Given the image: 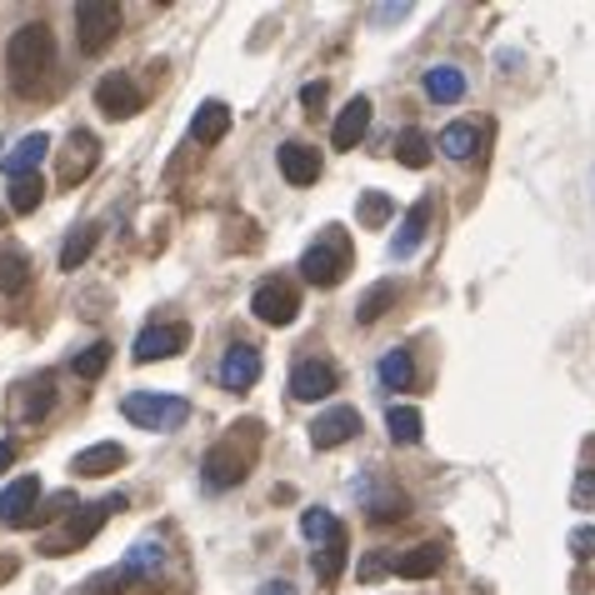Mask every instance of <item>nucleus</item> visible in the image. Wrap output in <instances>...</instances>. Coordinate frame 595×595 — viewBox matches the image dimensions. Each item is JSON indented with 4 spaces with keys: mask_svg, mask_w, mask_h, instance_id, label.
<instances>
[{
    "mask_svg": "<svg viewBox=\"0 0 595 595\" xmlns=\"http://www.w3.org/2000/svg\"><path fill=\"white\" fill-rule=\"evenodd\" d=\"M50 60H56V36H50V25L46 21H31L21 25L11 36V46H5V66H11L15 85H31V75H46L50 71Z\"/></svg>",
    "mask_w": 595,
    "mask_h": 595,
    "instance_id": "1",
    "label": "nucleus"
},
{
    "mask_svg": "<svg viewBox=\"0 0 595 595\" xmlns=\"http://www.w3.org/2000/svg\"><path fill=\"white\" fill-rule=\"evenodd\" d=\"M116 511H126V496H106V500H96V505H85L81 515H71V521L60 525L56 536L40 540V556H66V550L91 546V540H96V531H100V525H106Z\"/></svg>",
    "mask_w": 595,
    "mask_h": 595,
    "instance_id": "2",
    "label": "nucleus"
},
{
    "mask_svg": "<svg viewBox=\"0 0 595 595\" xmlns=\"http://www.w3.org/2000/svg\"><path fill=\"white\" fill-rule=\"evenodd\" d=\"M350 271V240L346 230L325 226V236L300 255V275H306L310 286H341V275Z\"/></svg>",
    "mask_w": 595,
    "mask_h": 595,
    "instance_id": "3",
    "label": "nucleus"
},
{
    "mask_svg": "<svg viewBox=\"0 0 595 595\" xmlns=\"http://www.w3.org/2000/svg\"><path fill=\"white\" fill-rule=\"evenodd\" d=\"M126 420H135L141 430H180L191 420V401L180 395H155V391H131L126 395Z\"/></svg>",
    "mask_w": 595,
    "mask_h": 595,
    "instance_id": "4",
    "label": "nucleus"
},
{
    "mask_svg": "<svg viewBox=\"0 0 595 595\" xmlns=\"http://www.w3.org/2000/svg\"><path fill=\"white\" fill-rule=\"evenodd\" d=\"M116 36H120V5H110V0H81L75 5V40H81L85 56H100Z\"/></svg>",
    "mask_w": 595,
    "mask_h": 595,
    "instance_id": "5",
    "label": "nucleus"
},
{
    "mask_svg": "<svg viewBox=\"0 0 595 595\" xmlns=\"http://www.w3.org/2000/svg\"><path fill=\"white\" fill-rule=\"evenodd\" d=\"M191 346V325H180V321H170V325H145L141 335H135V366H151V360H170V356H180V350Z\"/></svg>",
    "mask_w": 595,
    "mask_h": 595,
    "instance_id": "6",
    "label": "nucleus"
},
{
    "mask_svg": "<svg viewBox=\"0 0 595 595\" xmlns=\"http://www.w3.org/2000/svg\"><path fill=\"white\" fill-rule=\"evenodd\" d=\"M250 310H255L261 325H290L300 316V296L290 281H265V286H255V296H250Z\"/></svg>",
    "mask_w": 595,
    "mask_h": 595,
    "instance_id": "7",
    "label": "nucleus"
},
{
    "mask_svg": "<svg viewBox=\"0 0 595 595\" xmlns=\"http://www.w3.org/2000/svg\"><path fill=\"white\" fill-rule=\"evenodd\" d=\"M96 106H100V116H110V120H131V116H141L145 100H141V85L126 71H116L96 85Z\"/></svg>",
    "mask_w": 595,
    "mask_h": 595,
    "instance_id": "8",
    "label": "nucleus"
},
{
    "mask_svg": "<svg viewBox=\"0 0 595 595\" xmlns=\"http://www.w3.org/2000/svg\"><path fill=\"white\" fill-rule=\"evenodd\" d=\"M350 436H360L356 405H331V410L316 416V426H310V445H316V451H335V445H346Z\"/></svg>",
    "mask_w": 595,
    "mask_h": 595,
    "instance_id": "9",
    "label": "nucleus"
},
{
    "mask_svg": "<svg viewBox=\"0 0 595 595\" xmlns=\"http://www.w3.org/2000/svg\"><path fill=\"white\" fill-rule=\"evenodd\" d=\"M100 160V141L91 131H71L66 135V151H60V186H81Z\"/></svg>",
    "mask_w": 595,
    "mask_h": 595,
    "instance_id": "10",
    "label": "nucleus"
},
{
    "mask_svg": "<svg viewBox=\"0 0 595 595\" xmlns=\"http://www.w3.org/2000/svg\"><path fill=\"white\" fill-rule=\"evenodd\" d=\"M201 480L205 490H230L246 480V455H236V445H211L201 461Z\"/></svg>",
    "mask_w": 595,
    "mask_h": 595,
    "instance_id": "11",
    "label": "nucleus"
},
{
    "mask_svg": "<svg viewBox=\"0 0 595 595\" xmlns=\"http://www.w3.org/2000/svg\"><path fill=\"white\" fill-rule=\"evenodd\" d=\"M36 505H40V480L36 476H21V480H11V486L0 490V521L5 525H31V515H36Z\"/></svg>",
    "mask_w": 595,
    "mask_h": 595,
    "instance_id": "12",
    "label": "nucleus"
},
{
    "mask_svg": "<svg viewBox=\"0 0 595 595\" xmlns=\"http://www.w3.org/2000/svg\"><path fill=\"white\" fill-rule=\"evenodd\" d=\"M46 155H50V135L46 131H31V135H21V141H15V151L0 155V170H5L11 180H31V170H36Z\"/></svg>",
    "mask_w": 595,
    "mask_h": 595,
    "instance_id": "13",
    "label": "nucleus"
},
{
    "mask_svg": "<svg viewBox=\"0 0 595 595\" xmlns=\"http://www.w3.org/2000/svg\"><path fill=\"white\" fill-rule=\"evenodd\" d=\"M255 381H261V356H255V346H230L226 356H221V385H226V391H250Z\"/></svg>",
    "mask_w": 595,
    "mask_h": 595,
    "instance_id": "14",
    "label": "nucleus"
},
{
    "mask_svg": "<svg viewBox=\"0 0 595 595\" xmlns=\"http://www.w3.org/2000/svg\"><path fill=\"white\" fill-rule=\"evenodd\" d=\"M430 215H436V205H430V195L426 201H416L410 211H405V221H401V236L391 240V255L395 261H410L420 250V240H426V230H430Z\"/></svg>",
    "mask_w": 595,
    "mask_h": 595,
    "instance_id": "15",
    "label": "nucleus"
},
{
    "mask_svg": "<svg viewBox=\"0 0 595 595\" xmlns=\"http://www.w3.org/2000/svg\"><path fill=\"white\" fill-rule=\"evenodd\" d=\"M366 131H370V96L346 100V110L335 116V131H331L335 151H356V145L366 141Z\"/></svg>",
    "mask_w": 595,
    "mask_h": 595,
    "instance_id": "16",
    "label": "nucleus"
},
{
    "mask_svg": "<svg viewBox=\"0 0 595 595\" xmlns=\"http://www.w3.org/2000/svg\"><path fill=\"white\" fill-rule=\"evenodd\" d=\"M275 160H281V176H286L290 186H316V180H321V155L300 141H286L275 151Z\"/></svg>",
    "mask_w": 595,
    "mask_h": 595,
    "instance_id": "17",
    "label": "nucleus"
},
{
    "mask_svg": "<svg viewBox=\"0 0 595 595\" xmlns=\"http://www.w3.org/2000/svg\"><path fill=\"white\" fill-rule=\"evenodd\" d=\"M331 391H335V370L325 366V360H300V366L290 370V395H296V401H325Z\"/></svg>",
    "mask_w": 595,
    "mask_h": 595,
    "instance_id": "18",
    "label": "nucleus"
},
{
    "mask_svg": "<svg viewBox=\"0 0 595 595\" xmlns=\"http://www.w3.org/2000/svg\"><path fill=\"white\" fill-rule=\"evenodd\" d=\"M160 566H166V550H160V540H135L131 550H126V560H120V575L131 585H145L160 575Z\"/></svg>",
    "mask_w": 595,
    "mask_h": 595,
    "instance_id": "19",
    "label": "nucleus"
},
{
    "mask_svg": "<svg viewBox=\"0 0 595 595\" xmlns=\"http://www.w3.org/2000/svg\"><path fill=\"white\" fill-rule=\"evenodd\" d=\"M126 465V445L116 441H100V445H85L81 455H75V476H110V471H120Z\"/></svg>",
    "mask_w": 595,
    "mask_h": 595,
    "instance_id": "20",
    "label": "nucleus"
},
{
    "mask_svg": "<svg viewBox=\"0 0 595 595\" xmlns=\"http://www.w3.org/2000/svg\"><path fill=\"white\" fill-rule=\"evenodd\" d=\"M226 131H230V110L221 106V100H205V106L195 110V120H191L195 145H221L226 141Z\"/></svg>",
    "mask_w": 595,
    "mask_h": 595,
    "instance_id": "21",
    "label": "nucleus"
},
{
    "mask_svg": "<svg viewBox=\"0 0 595 595\" xmlns=\"http://www.w3.org/2000/svg\"><path fill=\"white\" fill-rule=\"evenodd\" d=\"M441 560H445L441 546H430L426 540V546H410L401 560H395V575H405V581H426V575L441 571Z\"/></svg>",
    "mask_w": 595,
    "mask_h": 595,
    "instance_id": "22",
    "label": "nucleus"
},
{
    "mask_svg": "<svg viewBox=\"0 0 595 595\" xmlns=\"http://www.w3.org/2000/svg\"><path fill=\"white\" fill-rule=\"evenodd\" d=\"M385 430H391L395 445H416L420 430H426V420H420L416 405H391V410H385Z\"/></svg>",
    "mask_w": 595,
    "mask_h": 595,
    "instance_id": "23",
    "label": "nucleus"
},
{
    "mask_svg": "<svg viewBox=\"0 0 595 595\" xmlns=\"http://www.w3.org/2000/svg\"><path fill=\"white\" fill-rule=\"evenodd\" d=\"M426 96L441 100V106H455L465 96V75L455 66H436V71H426Z\"/></svg>",
    "mask_w": 595,
    "mask_h": 595,
    "instance_id": "24",
    "label": "nucleus"
},
{
    "mask_svg": "<svg viewBox=\"0 0 595 595\" xmlns=\"http://www.w3.org/2000/svg\"><path fill=\"white\" fill-rule=\"evenodd\" d=\"M381 385L385 391H410V385H416V360H410V350H385L381 356Z\"/></svg>",
    "mask_w": 595,
    "mask_h": 595,
    "instance_id": "25",
    "label": "nucleus"
},
{
    "mask_svg": "<svg viewBox=\"0 0 595 595\" xmlns=\"http://www.w3.org/2000/svg\"><path fill=\"white\" fill-rule=\"evenodd\" d=\"M25 286H31V261L21 250H0V290L5 296H25Z\"/></svg>",
    "mask_w": 595,
    "mask_h": 595,
    "instance_id": "26",
    "label": "nucleus"
},
{
    "mask_svg": "<svg viewBox=\"0 0 595 595\" xmlns=\"http://www.w3.org/2000/svg\"><path fill=\"white\" fill-rule=\"evenodd\" d=\"M395 306V281H381V286H370L366 296H360V306H356V321L360 325H376L385 316V310Z\"/></svg>",
    "mask_w": 595,
    "mask_h": 595,
    "instance_id": "27",
    "label": "nucleus"
},
{
    "mask_svg": "<svg viewBox=\"0 0 595 595\" xmlns=\"http://www.w3.org/2000/svg\"><path fill=\"white\" fill-rule=\"evenodd\" d=\"M391 151H395V160H401V166L420 170V166L430 160V135H426V131H401Z\"/></svg>",
    "mask_w": 595,
    "mask_h": 595,
    "instance_id": "28",
    "label": "nucleus"
},
{
    "mask_svg": "<svg viewBox=\"0 0 595 595\" xmlns=\"http://www.w3.org/2000/svg\"><path fill=\"white\" fill-rule=\"evenodd\" d=\"M100 230L96 226H81L71 240H66V250H60V271H81L85 261H91V250H96Z\"/></svg>",
    "mask_w": 595,
    "mask_h": 595,
    "instance_id": "29",
    "label": "nucleus"
},
{
    "mask_svg": "<svg viewBox=\"0 0 595 595\" xmlns=\"http://www.w3.org/2000/svg\"><path fill=\"white\" fill-rule=\"evenodd\" d=\"M441 151L451 155V160H471V155H476V126H465V120L445 126V131H441Z\"/></svg>",
    "mask_w": 595,
    "mask_h": 595,
    "instance_id": "30",
    "label": "nucleus"
},
{
    "mask_svg": "<svg viewBox=\"0 0 595 595\" xmlns=\"http://www.w3.org/2000/svg\"><path fill=\"white\" fill-rule=\"evenodd\" d=\"M391 211H395V205H391V195H385V191H366V195H360V205H356V221L366 230H381L385 221H391Z\"/></svg>",
    "mask_w": 595,
    "mask_h": 595,
    "instance_id": "31",
    "label": "nucleus"
},
{
    "mask_svg": "<svg viewBox=\"0 0 595 595\" xmlns=\"http://www.w3.org/2000/svg\"><path fill=\"white\" fill-rule=\"evenodd\" d=\"M50 401H56V381L50 376H36V381L25 385V405H21V420H40L50 410Z\"/></svg>",
    "mask_w": 595,
    "mask_h": 595,
    "instance_id": "32",
    "label": "nucleus"
},
{
    "mask_svg": "<svg viewBox=\"0 0 595 595\" xmlns=\"http://www.w3.org/2000/svg\"><path fill=\"white\" fill-rule=\"evenodd\" d=\"M300 531H306L316 546H331V540L346 536V531H341V521H335L331 511H306V515H300Z\"/></svg>",
    "mask_w": 595,
    "mask_h": 595,
    "instance_id": "33",
    "label": "nucleus"
},
{
    "mask_svg": "<svg viewBox=\"0 0 595 595\" xmlns=\"http://www.w3.org/2000/svg\"><path fill=\"white\" fill-rule=\"evenodd\" d=\"M310 566H316V575H321V581H335V575L346 571V536L331 540V546H316Z\"/></svg>",
    "mask_w": 595,
    "mask_h": 595,
    "instance_id": "34",
    "label": "nucleus"
},
{
    "mask_svg": "<svg viewBox=\"0 0 595 595\" xmlns=\"http://www.w3.org/2000/svg\"><path fill=\"white\" fill-rule=\"evenodd\" d=\"M106 366H110V346H85V350H75V356H71V370L81 376V381L106 376Z\"/></svg>",
    "mask_w": 595,
    "mask_h": 595,
    "instance_id": "35",
    "label": "nucleus"
},
{
    "mask_svg": "<svg viewBox=\"0 0 595 595\" xmlns=\"http://www.w3.org/2000/svg\"><path fill=\"white\" fill-rule=\"evenodd\" d=\"M40 201H46V186H40L36 176H31V180H15V186H11V211H15V215H31Z\"/></svg>",
    "mask_w": 595,
    "mask_h": 595,
    "instance_id": "36",
    "label": "nucleus"
},
{
    "mask_svg": "<svg viewBox=\"0 0 595 595\" xmlns=\"http://www.w3.org/2000/svg\"><path fill=\"white\" fill-rule=\"evenodd\" d=\"M366 511H370V521H401L405 515V496L401 490H385V496H366Z\"/></svg>",
    "mask_w": 595,
    "mask_h": 595,
    "instance_id": "37",
    "label": "nucleus"
},
{
    "mask_svg": "<svg viewBox=\"0 0 595 595\" xmlns=\"http://www.w3.org/2000/svg\"><path fill=\"white\" fill-rule=\"evenodd\" d=\"M126 575H120V566L116 571H100V575H91V581H85V595H126Z\"/></svg>",
    "mask_w": 595,
    "mask_h": 595,
    "instance_id": "38",
    "label": "nucleus"
},
{
    "mask_svg": "<svg viewBox=\"0 0 595 595\" xmlns=\"http://www.w3.org/2000/svg\"><path fill=\"white\" fill-rule=\"evenodd\" d=\"M571 556L575 560H595V525H575L571 531Z\"/></svg>",
    "mask_w": 595,
    "mask_h": 595,
    "instance_id": "39",
    "label": "nucleus"
},
{
    "mask_svg": "<svg viewBox=\"0 0 595 595\" xmlns=\"http://www.w3.org/2000/svg\"><path fill=\"white\" fill-rule=\"evenodd\" d=\"M71 505H75V496H71V490H66V496H50L46 505H36V515H31V525H40V521H56V515H60V511H71Z\"/></svg>",
    "mask_w": 595,
    "mask_h": 595,
    "instance_id": "40",
    "label": "nucleus"
},
{
    "mask_svg": "<svg viewBox=\"0 0 595 595\" xmlns=\"http://www.w3.org/2000/svg\"><path fill=\"white\" fill-rule=\"evenodd\" d=\"M385 571H395L391 556H366V560H360V581H381Z\"/></svg>",
    "mask_w": 595,
    "mask_h": 595,
    "instance_id": "41",
    "label": "nucleus"
},
{
    "mask_svg": "<svg viewBox=\"0 0 595 595\" xmlns=\"http://www.w3.org/2000/svg\"><path fill=\"white\" fill-rule=\"evenodd\" d=\"M300 106H306V110H310V116H316V110H321V106H325V81H310V85H306V91H300Z\"/></svg>",
    "mask_w": 595,
    "mask_h": 595,
    "instance_id": "42",
    "label": "nucleus"
},
{
    "mask_svg": "<svg viewBox=\"0 0 595 595\" xmlns=\"http://www.w3.org/2000/svg\"><path fill=\"white\" fill-rule=\"evenodd\" d=\"M376 21H401V15H410V5H376Z\"/></svg>",
    "mask_w": 595,
    "mask_h": 595,
    "instance_id": "43",
    "label": "nucleus"
},
{
    "mask_svg": "<svg viewBox=\"0 0 595 595\" xmlns=\"http://www.w3.org/2000/svg\"><path fill=\"white\" fill-rule=\"evenodd\" d=\"M595 496V471H585V476H581V486H575V500H581V505H585V500H591Z\"/></svg>",
    "mask_w": 595,
    "mask_h": 595,
    "instance_id": "44",
    "label": "nucleus"
},
{
    "mask_svg": "<svg viewBox=\"0 0 595 595\" xmlns=\"http://www.w3.org/2000/svg\"><path fill=\"white\" fill-rule=\"evenodd\" d=\"M255 595H296V585H290V581H265Z\"/></svg>",
    "mask_w": 595,
    "mask_h": 595,
    "instance_id": "45",
    "label": "nucleus"
},
{
    "mask_svg": "<svg viewBox=\"0 0 595 595\" xmlns=\"http://www.w3.org/2000/svg\"><path fill=\"white\" fill-rule=\"evenodd\" d=\"M15 461V441H0V471Z\"/></svg>",
    "mask_w": 595,
    "mask_h": 595,
    "instance_id": "46",
    "label": "nucleus"
}]
</instances>
